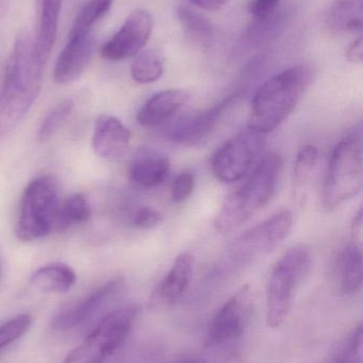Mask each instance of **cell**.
Here are the masks:
<instances>
[{
    "mask_svg": "<svg viewBox=\"0 0 363 363\" xmlns=\"http://www.w3.org/2000/svg\"><path fill=\"white\" fill-rule=\"evenodd\" d=\"M139 309L128 305L107 313L85 341L70 352L61 363H104L125 342Z\"/></svg>",
    "mask_w": 363,
    "mask_h": 363,
    "instance_id": "52a82bcc",
    "label": "cell"
},
{
    "mask_svg": "<svg viewBox=\"0 0 363 363\" xmlns=\"http://www.w3.org/2000/svg\"><path fill=\"white\" fill-rule=\"evenodd\" d=\"M283 162L276 153H268L254 168L249 178L232 192L215 216L213 226L221 234L232 232L249 222L274 198Z\"/></svg>",
    "mask_w": 363,
    "mask_h": 363,
    "instance_id": "3957f363",
    "label": "cell"
},
{
    "mask_svg": "<svg viewBox=\"0 0 363 363\" xmlns=\"http://www.w3.org/2000/svg\"><path fill=\"white\" fill-rule=\"evenodd\" d=\"M292 228L293 215L291 211L289 209L277 211L234 239L226 250V264L234 268H244L272 253L289 236Z\"/></svg>",
    "mask_w": 363,
    "mask_h": 363,
    "instance_id": "ba28073f",
    "label": "cell"
},
{
    "mask_svg": "<svg viewBox=\"0 0 363 363\" xmlns=\"http://www.w3.org/2000/svg\"><path fill=\"white\" fill-rule=\"evenodd\" d=\"M44 65L27 30L15 38L0 94V134L6 133L29 112L42 89Z\"/></svg>",
    "mask_w": 363,
    "mask_h": 363,
    "instance_id": "6da1fadb",
    "label": "cell"
},
{
    "mask_svg": "<svg viewBox=\"0 0 363 363\" xmlns=\"http://www.w3.org/2000/svg\"><path fill=\"white\" fill-rule=\"evenodd\" d=\"M362 134L355 132L343 138L332 151L322 189V203L335 211L360 194L363 186Z\"/></svg>",
    "mask_w": 363,
    "mask_h": 363,
    "instance_id": "5b68a950",
    "label": "cell"
},
{
    "mask_svg": "<svg viewBox=\"0 0 363 363\" xmlns=\"http://www.w3.org/2000/svg\"><path fill=\"white\" fill-rule=\"evenodd\" d=\"M319 159V149L313 145H305L296 155L292 172V184L298 196L302 194L308 186Z\"/></svg>",
    "mask_w": 363,
    "mask_h": 363,
    "instance_id": "d4e9b609",
    "label": "cell"
},
{
    "mask_svg": "<svg viewBox=\"0 0 363 363\" xmlns=\"http://www.w3.org/2000/svg\"><path fill=\"white\" fill-rule=\"evenodd\" d=\"M179 21L188 32L195 38H208L213 31L212 23L193 6L181 4L177 10Z\"/></svg>",
    "mask_w": 363,
    "mask_h": 363,
    "instance_id": "83f0119b",
    "label": "cell"
},
{
    "mask_svg": "<svg viewBox=\"0 0 363 363\" xmlns=\"http://www.w3.org/2000/svg\"><path fill=\"white\" fill-rule=\"evenodd\" d=\"M168 363H206L204 360L200 359L198 357H191V356H188V357H179L177 359L172 360V362Z\"/></svg>",
    "mask_w": 363,
    "mask_h": 363,
    "instance_id": "8d00e7d4",
    "label": "cell"
},
{
    "mask_svg": "<svg viewBox=\"0 0 363 363\" xmlns=\"http://www.w3.org/2000/svg\"><path fill=\"white\" fill-rule=\"evenodd\" d=\"M189 99V93L185 89H164L151 96L141 106L136 114V121L148 129L159 128L177 114Z\"/></svg>",
    "mask_w": 363,
    "mask_h": 363,
    "instance_id": "2e32d148",
    "label": "cell"
},
{
    "mask_svg": "<svg viewBox=\"0 0 363 363\" xmlns=\"http://www.w3.org/2000/svg\"><path fill=\"white\" fill-rule=\"evenodd\" d=\"M347 60L352 64H362L363 61L362 36L356 38L347 50Z\"/></svg>",
    "mask_w": 363,
    "mask_h": 363,
    "instance_id": "836d02e7",
    "label": "cell"
},
{
    "mask_svg": "<svg viewBox=\"0 0 363 363\" xmlns=\"http://www.w3.org/2000/svg\"><path fill=\"white\" fill-rule=\"evenodd\" d=\"M192 4L207 11H217L223 8L229 0H189Z\"/></svg>",
    "mask_w": 363,
    "mask_h": 363,
    "instance_id": "e575fe53",
    "label": "cell"
},
{
    "mask_svg": "<svg viewBox=\"0 0 363 363\" xmlns=\"http://www.w3.org/2000/svg\"><path fill=\"white\" fill-rule=\"evenodd\" d=\"M253 308V298L249 286L237 291L211 321L206 337L209 347L226 345L240 338L249 324Z\"/></svg>",
    "mask_w": 363,
    "mask_h": 363,
    "instance_id": "30bf717a",
    "label": "cell"
},
{
    "mask_svg": "<svg viewBox=\"0 0 363 363\" xmlns=\"http://www.w3.org/2000/svg\"><path fill=\"white\" fill-rule=\"evenodd\" d=\"M237 100L238 96H230L208 110L181 119L170 128L166 136L176 144L187 146L200 144L217 129L226 113L232 108Z\"/></svg>",
    "mask_w": 363,
    "mask_h": 363,
    "instance_id": "7c38bea8",
    "label": "cell"
},
{
    "mask_svg": "<svg viewBox=\"0 0 363 363\" xmlns=\"http://www.w3.org/2000/svg\"><path fill=\"white\" fill-rule=\"evenodd\" d=\"M313 267V254L306 245L290 247L275 262L266 283V323L281 328L289 315L294 294Z\"/></svg>",
    "mask_w": 363,
    "mask_h": 363,
    "instance_id": "277c9868",
    "label": "cell"
},
{
    "mask_svg": "<svg viewBox=\"0 0 363 363\" xmlns=\"http://www.w3.org/2000/svg\"><path fill=\"white\" fill-rule=\"evenodd\" d=\"M153 28L151 13L145 9H136L128 15L119 31L102 46V57L117 62L136 57L148 42Z\"/></svg>",
    "mask_w": 363,
    "mask_h": 363,
    "instance_id": "8fae6325",
    "label": "cell"
},
{
    "mask_svg": "<svg viewBox=\"0 0 363 363\" xmlns=\"http://www.w3.org/2000/svg\"><path fill=\"white\" fill-rule=\"evenodd\" d=\"M76 281L74 269L62 262L46 264L31 275V283L47 294H66L74 287Z\"/></svg>",
    "mask_w": 363,
    "mask_h": 363,
    "instance_id": "ffe728a7",
    "label": "cell"
},
{
    "mask_svg": "<svg viewBox=\"0 0 363 363\" xmlns=\"http://www.w3.org/2000/svg\"><path fill=\"white\" fill-rule=\"evenodd\" d=\"M9 10V0H0V19L6 16Z\"/></svg>",
    "mask_w": 363,
    "mask_h": 363,
    "instance_id": "74e56055",
    "label": "cell"
},
{
    "mask_svg": "<svg viewBox=\"0 0 363 363\" xmlns=\"http://www.w3.org/2000/svg\"><path fill=\"white\" fill-rule=\"evenodd\" d=\"M94 53L93 38L90 35H68L63 50L60 52L53 77L59 84H70L78 80L87 69Z\"/></svg>",
    "mask_w": 363,
    "mask_h": 363,
    "instance_id": "5bb4252c",
    "label": "cell"
},
{
    "mask_svg": "<svg viewBox=\"0 0 363 363\" xmlns=\"http://www.w3.org/2000/svg\"><path fill=\"white\" fill-rule=\"evenodd\" d=\"M313 78L310 66L296 65L266 80L251 100L247 128L264 135L277 129L293 112Z\"/></svg>",
    "mask_w": 363,
    "mask_h": 363,
    "instance_id": "7a4b0ae2",
    "label": "cell"
},
{
    "mask_svg": "<svg viewBox=\"0 0 363 363\" xmlns=\"http://www.w3.org/2000/svg\"><path fill=\"white\" fill-rule=\"evenodd\" d=\"M362 350L363 328L359 324L341 345L332 363H362Z\"/></svg>",
    "mask_w": 363,
    "mask_h": 363,
    "instance_id": "f1b7e54d",
    "label": "cell"
},
{
    "mask_svg": "<svg viewBox=\"0 0 363 363\" xmlns=\"http://www.w3.org/2000/svg\"><path fill=\"white\" fill-rule=\"evenodd\" d=\"M195 186V176L191 172H183L177 176L173 182L172 200L173 202H185L191 196Z\"/></svg>",
    "mask_w": 363,
    "mask_h": 363,
    "instance_id": "4dcf8cb0",
    "label": "cell"
},
{
    "mask_svg": "<svg viewBox=\"0 0 363 363\" xmlns=\"http://www.w3.org/2000/svg\"><path fill=\"white\" fill-rule=\"evenodd\" d=\"M330 30L339 33L360 31L363 25L362 0H335L327 16Z\"/></svg>",
    "mask_w": 363,
    "mask_h": 363,
    "instance_id": "7402d4cb",
    "label": "cell"
},
{
    "mask_svg": "<svg viewBox=\"0 0 363 363\" xmlns=\"http://www.w3.org/2000/svg\"><path fill=\"white\" fill-rule=\"evenodd\" d=\"M131 140L130 130L117 117L102 114L94 125L92 147L98 157L114 161L121 159Z\"/></svg>",
    "mask_w": 363,
    "mask_h": 363,
    "instance_id": "9a60e30c",
    "label": "cell"
},
{
    "mask_svg": "<svg viewBox=\"0 0 363 363\" xmlns=\"http://www.w3.org/2000/svg\"><path fill=\"white\" fill-rule=\"evenodd\" d=\"M124 285L125 281L119 277L100 286L87 298L59 313L53 320V328L58 330H70L87 323L119 296Z\"/></svg>",
    "mask_w": 363,
    "mask_h": 363,
    "instance_id": "4fadbf2b",
    "label": "cell"
},
{
    "mask_svg": "<svg viewBox=\"0 0 363 363\" xmlns=\"http://www.w3.org/2000/svg\"><path fill=\"white\" fill-rule=\"evenodd\" d=\"M72 100L65 99L55 104L45 115L38 127V138L40 142H46L61 128L64 121L70 117L74 110Z\"/></svg>",
    "mask_w": 363,
    "mask_h": 363,
    "instance_id": "4316f807",
    "label": "cell"
},
{
    "mask_svg": "<svg viewBox=\"0 0 363 363\" xmlns=\"http://www.w3.org/2000/svg\"><path fill=\"white\" fill-rule=\"evenodd\" d=\"M281 0H254L251 14L259 23H268L276 14Z\"/></svg>",
    "mask_w": 363,
    "mask_h": 363,
    "instance_id": "d6a6232c",
    "label": "cell"
},
{
    "mask_svg": "<svg viewBox=\"0 0 363 363\" xmlns=\"http://www.w3.org/2000/svg\"><path fill=\"white\" fill-rule=\"evenodd\" d=\"M341 289L347 296H354L362 290L363 283V255L359 242L345 245L339 262Z\"/></svg>",
    "mask_w": 363,
    "mask_h": 363,
    "instance_id": "44dd1931",
    "label": "cell"
},
{
    "mask_svg": "<svg viewBox=\"0 0 363 363\" xmlns=\"http://www.w3.org/2000/svg\"><path fill=\"white\" fill-rule=\"evenodd\" d=\"M170 170L166 155L157 151H144L130 166L129 178L145 188H155L163 184Z\"/></svg>",
    "mask_w": 363,
    "mask_h": 363,
    "instance_id": "ac0fdd59",
    "label": "cell"
},
{
    "mask_svg": "<svg viewBox=\"0 0 363 363\" xmlns=\"http://www.w3.org/2000/svg\"><path fill=\"white\" fill-rule=\"evenodd\" d=\"M32 318L29 315H19L0 326V353L16 342L29 330Z\"/></svg>",
    "mask_w": 363,
    "mask_h": 363,
    "instance_id": "f546056e",
    "label": "cell"
},
{
    "mask_svg": "<svg viewBox=\"0 0 363 363\" xmlns=\"http://www.w3.org/2000/svg\"><path fill=\"white\" fill-rule=\"evenodd\" d=\"M363 228V213L360 208L357 215L354 218L353 223H352V232H353L354 241L356 242H362Z\"/></svg>",
    "mask_w": 363,
    "mask_h": 363,
    "instance_id": "d590c367",
    "label": "cell"
},
{
    "mask_svg": "<svg viewBox=\"0 0 363 363\" xmlns=\"http://www.w3.org/2000/svg\"><path fill=\"white\" fill-rule=\"evenodd\" d=\"M194 256L183 252L175 258L166 277L160 281L158 294L166 303L178 301L189 289L193 277Z\"/></svg>",
    "mask_w": 363,
    "mask_h": 363,
    "instance_id": "d6986e66",
    "label": "cell"
},
{
    "mask_svg": "<svg viewBox=\"0 0 363 363\" xmlns=\"http://www.w3.org/2000/svg\"><path fill=\"white\" fill-rule=\"evenodd\" d=\"M164 72V60L157 49H146L136 55L130 74L134 82L151 84L161 78Z\"/></svg>",
    "mask_w": 363,
    "mask_h": 363,
    "instance_id": "603a6c76",
    "label": "cell"
},
{
    "mask_svg": "<svg viewBox=\"0 0 363 363\" xmlns=\"http://www.w3.org/2000/svg\"><path fill=\"white\" fill-rule=\"evenodd\" d=\"M92 216L89 201L81 194L70 196L63 204L60 205L55 219V230L59 233L65 232L76 224L89 221Z\"/></svg>",
    "mask_w": 363,
    "mask_h": 363,
    "instance_id": "cb8c5ba5",
    "label": "cell"
},
{
    "mask_svg": "<svg viewBox=\"0 0 363 363\" xmlns=\"http://www.w3.org/2000/svg\"><path fill=\"white\" fill-rule=\"evenodd\" d=\"M163 221V216L157 209L151 206H140L132 215V224L142 230L157 228Z\"/></svg>",
    "mask_w": 363,
    "mask_h": 363,
    "instance_id": "1f68e13d",
    "label": "cell"
},
{
    "mask_svg": "<svg viewBox=\"0 0 363 363\" xmlns=\"http://www.w3.org/2000/svg\"><path fill=\"white\" fill-rule=\"evenodd\" d=\"M59 207V190L53 178L38 177L30 182L21 196L17 239L34 241L48 236L55 228Z\"/></svg>",
    "mask_w": 363,
    "mask_h": 363,
    "instance_id": "8992f818",
    "label": "cell"
},
{
    "mask_svg": "<svg viewBox=\"0 0 363 363\" xmlns=\"http://www.w3.org/2000/svg\"><path fill=\"white\" fill-rule=\"evenodd\" d=\"M264 145V134L249 128L239 132L213 155L211 169L215 178L223 183L242 180L261 155Z\"/></svg>",
    "mask_w": 363,
    "mask_h": 363,
    "instance_id": "9c48e42d",
    "label": "cell"
},
{
    "mask_svg": "<svg viewBox=\"0 0 363 363\" xmlns=\"http://www.w3.org/2000/svg\"><path fill=\"white\" fill-rule=\"evenodd\" d=\"M38 2V31L34 40L36 55L46 64L57 38L62 0H36Z\"/></svg>",
    "mask_w": 363,
    "mask_h": 363,
    "instance_id": "e0dca14e",
    "label": "cell"
},
{
    "mask_svg": "<svg viewBox=\"0 0 363 363\" xmlns=\"http://www.w3.org/2000/svg\"><path fill=\"white\" fill-rule=\"evenodd\" d=\"M115 0H89L72 23L70 35H90L94 26L106 16Z\"/></svg>",
    "mask_w": 363,
    "mask_h": 363,
    "instance_id": "484cf974",
    "label": "cell"
},
{
    "mask_svg": "<svg viewBox=\"0 0 363 363\" xmlns=\"http://www.w3.org/2000/svg\"><path fill=\"white\" fill-rule=\"evenodd\" d=\"M0 273H1V264H0Z\"/></svg>",
    "mask_w": 363,
    "mask_h": 363,
    "instance_id": "f35d334b",
    "label": "cell"
}]
</instances>
